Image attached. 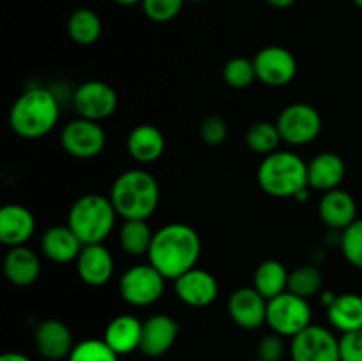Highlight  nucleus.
Here are the masks:
<instances>
[{
	"label": "nucleus",
	"instance_id": "f257e3e1",
	"mask_svg": "<svg viewBox=\"0 0 362 361\" xmlns=\"http://www.w3.org/2000/svg\"><path fill=\"white\" fill-rule=\"evenodd\" d=\"M202 255V239L187 223H168L154 234L148 264L154 265L166 280H177L197 268Z\"/></svg>",
	"mask_w": 362,
	"mask_h": 361
},
{
	"label": "nucleus",
	"instance_id": "f03ea898",
	"mask_svg": "<svg viewBox=\"0 0 362 361\" xmlns=\"http://www.w3.org/2000/svg\"><path fill=\"white\" fill-rule=\"evenodd\" d=\"M60 103L55 92L46 87H30L21 92L9 112V126L18 137L35 140L57 126Z\"/></svg>",
	"mask_w": 362,
	"mask_h": 361
},
{
	"label": "nucleus",
	"instance_id": "7ed1b4c3",
	"mask_svg": "<svg viewBox=\"0 0 362 361\" xmlns=\"http://www.w3.org/2000/svg\"><path fill=\"white\" fill-rule=\"evenodd\" d=\"M159 184L147 170H127L112 184L110 198L124 219H148L159 205Z\"/></svg>",
	"mask_w": 362,
	"mask_h": 361
},
{
	"label": "nucleus",
	"instance_id": "20e7f679",
	"mask_svg": "<svg viewBox=\"0 0 362 361\" xmlns=\"http://www.w3.org/2000/svg\"><path fill=\"white\" fill-rule=\"evenodd\" d=\"M257 177L262 190L274 198H296L299 191L310 188L308 163L290 151H276L265 156Z\"/></svg>",
	"mask_w": 362,
	"mask_h": 361
},
{
	"label": "nucleus",
	"instance_id": "39448f33",
	"mask_svg": "<svg viewBox=\"0 0 362 361\" xmlns=\"http://www.w3.org/2000/svg\"><path fill=\"white\" fill-rule=\"evenodd\" d=\"M117 211L110 197L87 193L78 198L69 209L67 225L83 244L105 243L115 227Z\"/></svg>",
	"mask_w": 362,
	"mask_h": 361
},
{
	"label": "nucleus",
	"instance_id": "423d86ee",
	"mask_svg": "<svg viewBox=\"0 0 362 361\" xmlns=\"http://www.w3.org/2000/svg\"><path fill=\"white\" fill-rule=\"evenodd\" d=\"M311 317L313 311L308 299L290 290L272 297L267 303L269 328L272 329V333H278L285 338H293L303 329H306L311 324Z\"/></svg>",
	"mask_w": 362,
	"mask_h": 361
},
{
	"label": "nucleus",
	"instance_id": "0eeeda50",
	"mask_svg": "<svg viewBox=\"0 0 362 361\" xmlns=\"http://www.w3.org/2000/svg\"><path fill=\"white\" fill-rule=\"evenodd\" d=\"M166 278L147 262L127 269L119 282V294L127 304L151 306L161 299Z\"/></svg>",
	"mask_w": 362,
	"mask_h": 361
},
{
	"label": "nucleus",
	"instance_id": "6e6552de",
	"mask_svg": "<svg viewBox=\"0 0 362 361\" xmlns=\"http://www.w3.org/2000/svg\"><path fill=\"white\" fill-rule=\"evenodd\" d=\"M278 130L283 142L290 145H308L318 138L322 131V117L315 106L308 103H293L279 113Z\"/></svg>",
	"mask_w": 362,
	"mask_h": 361
},
{
	"label": "nucleus",
	"instance_id": "1a4fd4ad",
	"mask_svg": "<svg viewBox=\"0 0 362 361\" xmlns=\"http://www.w3.org/2000/svg\"><path fill=\"white\" fill-rule=\"evenodd\" d=\"M71 103H73V108L78 117L101 122L115 113L119 96H117L115 88L106 81L88 80L73 92Z\"/></svg>",
	"mask_w": 362,
	"mask_h": 361
},
{
	"label": "nucleus",
	"instance_id": "9d476101",
	"mask_svg": "<svg viewBox=\"0 0 362 361\" xmlns=\"http://www.w3.org/2000/svg\"><path fill=\"white\" fill-rule=\"evenodd\" d=\"M292 361H341L339 338L324 326L310 324L290 340Z\"/></svg>",
	"mask_w": 362,
	"mask_h": 361
},
{
	"label": "nucleus",
	"instance_id": "9b49d317",
	"mask_svg": "<svg viewBox=\"0 0 362 361\" xmlns=\"http://www.w3.org/2000/svg\"><path fill=\"white\" fill-rule=\"evenodd\" d=\"M60 144L69 156L78 159L95 158L106 145V133L95 120L78 119L71 120L62 127Z\"/></svg>",
	"mask_w": 362,
	"mask_h": 361
},
{
	"label": "nucleus",
	"instance_id": "f8f14e48",
	"mask_svg": "<svg viewBox=\"0 0 362 361\" xmlns=\"http://www.w3.org/2000/svg\"><path fill=\"white\" fill-rule=\"evenodd\" d=\"M253 64L257 80L269 87H285L297 74L296 57L283 46H265L255 55Z\"/></svg>",
	"mask_w": 362,
	"mask_h": 361
},
{
	"label": "nucleus",
	"instance_id": "ddd939ff",
	"mask_svg": "<svg viewBox=\"0 0 362 361\" xmlns=\"http://www.w3.org/2000/svg\"><path fill=\"white\" fill-rule=\"evenodd\" d=\"M177 297L193 308H205L218 299L219 285L214 275L205 269L193 268L177 280H173Z\"/></svg>",
	"mask_w": 362,
	"mask_h": 361
},
{
	"label": "nucleus",
	"instance_id": "4468645a",
	"mask_svg": "<svg viewBox=\"0 0 362 361\" xmlns=\"http://www.w3.org/2000/svg\"><path fill=\"white\" fill-rule=\"evenodd\" d=\"M269 301L255 287H240L228 299V314L243 329H258L267 324Z\"/></svg>",
	"mask_w": 362,
	"mask_h": 361
},
{
	"label": "nucleus",
	"instance_id": "2eb2a0df",
	"mask_svg": "<svg viewBox=\"0 0 362 361\" xmlns=\"http://www.w3.org/2000/svg\"><path fill=\"white\" fill-rule=\"evenodd\" d=\"M76 271L85 285H106L115 271V260H113L112 251L103 243L83 244L76 258Z\"/></svg>",
	"mask_w": 362,
	"mask_h": 361
},
{
	"label": "nucleus",
	"instance_id": "dca6fc26",
	"mask_svg": "<svg viewBox=\"0 0 362 361\" xmlns=\"http://www.w3.org/2000/svg\"><path fill=\"white\" fill-rule=\"evenodd\" d=\"M35 349L45 360L60 361L67 360L71 350L74 349L73 333L66 322L59 319H46L37 326L34 335Z\"/></svg>",
	"mask_w": 362,
	"mask_h": 361
},
{
	"label": "nucleus",
	"instance_id": "f3484780",
	"mask_svg": "<svg viewBox=\"0 0 362 361\" xmlns=\"http://www.w3.org/2000/svg\"><path fill=\"white\" fill-rule=\"evenodd\" d=\"M179 331V322L173 317H170V315H151L147 321H144L140 350L148 357L165 356L175 345Z\"/></svg>",
	"mask_w": 362,
	"mask_h": 361
},
{
	"label": "nucleus",
	"instance_id": "a211bd4d",
	"mask_svg": "<svg viewBox=\"0 0 362 361\" xmlns=\"http://www.w3.org/2000/svg\"><path fill=\"white\" fill-rule=\"evenodd\" d=\"M35 232L32 211L20 204H7L0 209V243L6 246H23Z\"/></svg>",
	"mask_w": 362,
	"mask_h": 361
},
{
	"label": "nucleus",
	"instance_id": "6ab92c4d",
	"mask_svg": "<svg viewBox=\"0 0 362 361\" xmlns=\"http://www.w3.org/2000/svg\"><path fill=\"white\" fill-rule=\"evenodd\" d=\"M320 219L334 232H343L357 219V204L349 191L336 188L325 191L318 204Z\"/></svg>",
	"mask_w": 362,
	"mask_h": 361
},
{
	"label": "nucleus",
	"instance_id": "aec40b11",
	"mask_svg": "<svg viewBox=\"0 0 362 361\" xmlns=\"http://www.w3.org/2000/svg\"><path fill=\"white\" fill-rule=\"evenodd\" d=\"M345 161L336 152H320L308 163V183L311 190L331 191L345 179Z\"/></svg>",
	"mask_w": 362,
	"mask_h": 361
},
{
	"label": "nucleus",
	"instance_id": "412c9836",
	"mask_svg": "<svg viewBox=\"0 0 362 361\" xmlns=\"http://www.w3.org/2000/svg\"><path fill=\"white\" fill-rule=\"evenodd\" d=\"M141 329L144 322L138 317L129 314L117 315L115 319L108 322L105 329V342L115 350L119 356L131 354L134 350H140L141 343Z\"/></svg>",
	"mask_w": 362,
	"mask_h": 361
},
{
	"label": "nucleus",
	"instance_id": "4be33fe9",
	"mask_svg": "<svg viewBox=\"0 0 362 361\" xmlns=\"http://www.w3.org/2000/svg\"><path fill=\"white\" fill-rule=\"evenodd\" d=\"M4 273L16 287H28L37 282L41 275V260L28 246L9 248L4 258Z\"/></svg>",
	"mask_w": 362,
	"mask_h": 361
},
{
	"label": "nucleus",
	"instance_id": "5701e85b",
	"mask_svg": "<svg viewBox=\"0 0 362 361\" xmlns=\"http://www.w3.org/2000/svg\"><path fill=\"white\" fill-rule=\"evenodd\" d=\"M166 147L165 137L152 124H138L127 134V151L138 163H154L163 156Z\"/></svg>",
	"mask_w": 362,
	"mask_h": 361
},
{
	"label": "nucleus",
	"instance_id": "b1692460",
	"mask_svg": "<svg viewBox=\"0 0 362 361\" xmlns=\"http://www.w3.org/2000/svg\"><path fill=\"white\" fill-rule=\"evenodd\" d=\"M81 248H83V243L78 239V236L69 229V225L52 227L42 234V253L57 264H67V262L76 260Z\"/></svg>",
	"mask_w": 362,
	"mask_h": 361
},
{
	"label": "nucleus",
	"instance_id": "393cba45",
	"mask_svg": "<svg viewBox=\"0 0 362 361\" xmlns=\"http://www.w3.org/2000/svg\"><path fill=\"white\" fill-rule=\"evenodd\" d=\"M327 319L338 331L350 333L362 329V296L356 292L339 294L327 308Z\"/></svg>",
	"mask_w": 362,
	"mask_h": 361
},
{
	"label": "nucleus",
	"instance_id": "a878e982",
	"mask_svg": "<svg viewBox=\"0 0 362 361\" xmlns=\"http://www.w3.org/2000/svg\"><path fill=\"white\" fill-rule=\"evenodd\" d=\"M288 278L290 273L285 264L274 260V258H269V260L262 262L255 271L253 287L269 301L288 290Z\"/></svg>",
	"mask_w": 362,
	"mask_h": 361
},
{
	"label": "nucleus",
	"instance_id": "bb28decb",
	"mask_svg": "<svg viewBox=\"0 0 362 361\" xmlns=\"http://www.w3.org/2000/svg\"><path fill=\"white\" fill-rule=\"evenodd\" d=\"M154 232L147 219H124L119 230V244L124 253L131 257H141L151 250Z\"/></svg>",
	"mask_w": 362,
	"mask_h": 361
},
{
	"label": "nucleus",
	"instance_id": "cd10ccee",
	"mask_svg": "<svg viewBox=\"0 0 362 361\" xmlns=\"http://www.w3.org/2000/svg\"><path fill=\"white\" fill-rule=\"evenodd\" d=\"M103 32V21L95 11L88 7L76 9L67 20V35L76 45H94Z\"/></svg>",
	"mask_w": 362,
	"mask_h": 361
},
{
	"label": "nucleus",
	"instance_id": "c85d7f7f",
	"mask_svg": "<svg viewBox=\"0 0 362 361\" xmlns=\"http://www.w3.org/2000/svg\"><path fill=\"white\" fill-rule=\"evenodd\" d=\"M281 142L283 138L278 130V124L267 122V120L255 122L246 133L247 147H250L253 152H257V154H262L264 158L278 151Z\"/></svg>",
	"mask_w": 362,
	"mask_h": 361
},
{
	"label": "nucleus",
	"instance_id": "c756f323",
	"mask_svg": "<svg viewBox=\"0 0 362 361\" xmlns=\"http://www.w3.org/2000/svg\"><path fill=\"white\" fill-rule=\"evenodd\" d=\"M322 283H324V278H322L320 269L313 264H306L290 273L288 290L304 299H310L315 294L322 292Z\"/></svg>",
	"mask_w": 362,
	"mask_h": 361
},
{
	"label": "nucleus",
	"instance_id": "7c9ffc66",
	"mask_svg": "<svg viewBox=\"0 0 362 361\" xmlns=\"http://www.w3.org/2000/svg\"><path fill=\"white\" fill-rule=\"evenodd\" d=\"M223 80L232 88H246L257 80L253 60L246 57H233L223 67Z\"/></svg>",
	"mask_w": 362,
	"mask_h": 361
},
{
	"label": "nucleus",
	"instance_id": "2f4dec72",
	"mask_svg": "<svg viewBox=\"0 0 362 361\" xmlns=\"http://www.w3.org/2000/svg\"><path fill=\"white\" fill-rule=\"evenodd\" d=\"M67 361H119V354L99 338H87L76 343Z\"/></svg>",
	"mask_w": 362,
	"mask_h": 361
},
{
	"label": "nucleus",
	"instance_id": "473e14b6",
	"mask_svg": "<svg viewBox=\"0 0 362 361\" xmlns=\"http://www.w3.org/2000/svg\"><path fill=\"white\" fill-rule=\"evenodd\" d=\"M343 257L354 268L362 269V218H357L349 229H345L339 236Z\"/></svg>",
	"mask_w": 362,
	"mask_h": 361
},
{
	"label": "nucleus",
	"instance_id": "72a5a7b5",
	"mask_svg": "<svg viewBox=\"0 0 362 361\" xmlns=\"http://www.w3.org/2000/svg\"><path fill=\"white\" fill-rule=\"evenodd\" d=\"M187 0H144L141 7L148 20L156 23H166L179 16Z\"/></svg>",
	"mask_w": 362,
	"mask_h": 361
},
{
	"label": "nucleus",
	"instance_id": "f704fd0d",
	"mask_svg": "<svg viewBox=\"0 0 362 361\" xmlns=\"http://www.w3.org/2000/svg\"><path fill=\"white\" fill-rule=\"evenodd\" d=\"M228 137V124L219 115H207L200 122V138L207 145H221Z\"/></svg>",
	"mask_w": 362,
	"mask_h": 361
},
{
	"label": "nucleus",
	"instance_id": "c9c22d12",
	"mask_svg": "<svg viewBox=\"0 0 362 361\" xmlns=\"http://www.w3.org/2000/svg\"><path fill=\"white\" fill-rule=\"evenodd\" d=\"M285 353V336L278 335V333L265 335L258 343V357L264 361H281Z\"/></svg>",
	"mask_w": 362,
	"mask_h": 361
},
{
	"label": "nucleus",
	"instance_id": "e433bc0d",
	"mask_svg": "<svg viewBox=\"0 0 362 361\" xmlns=\"http://www.w3.org/2000/svg\"><path fill=\"white\" fill-rule=\"evenodd\" d=\"M341 361H362V329L343 333L339 338Z\"/></svg>",
	"mask_w": 362,
	"mask_h": 361
},
{
	"label": "nucleus",
	"instance_id": "4c0bfd02",
	"mask_svg": "<svg viewBox=\"0 0 362 361\" xmlns=\"http://www.w3.org/2000/svg\"><path fill=\"white\" fill-rule=\"evenodd\" d=\"M336 297H338V294H334L332 290H322V292H320V303L324 304L325 308H329L332 303H334Z\"/></svg>",
	"mask_w": 362,
	"mask_h": 361
},
{
	"label": "nucleus",
	"instance_id": "58836bf2",
	"mask_svg": "<svg viewBox=\"0 0 362 361\" xmlns=\"http://www.w3.org/2000/svg\"><path fill=\"white\" fill-rule=\"evenodd\" d=\"M271 7H276V9H288L293 4H297V0H265Z\"/></svg>",
	"mask_w": 362,
	"mask_h": 361
},
{
	"label": "nucleus",
	"instance_id": "ea45409f",
	"mask_svg": "<svg viewBox=\"0 0 362 361\" xmlns=\"http://www.w3.org/2000/svg\"><path fill=\"white\" fill-rule=\"evenodd\" d=\"M0 361H32V360L21 353H6L2 354Z\"/></svg>",
	"mask_w": 362,
	"mask_h": 361
},
{
	"label": "nucleus",
	"instance_id": "a19ab883",
	"mask_svg": "<svg viewBox=\"0 0 362 361\" xmlns=\"http://www.w3.org/2000/svg\"><path fill=\"white\" fill-rule=\"evenodd\" d=\"M112 2H115L117 6H122V7H133L136 6V4H141L144 0H112Z\"/></svg>",
	"mask_w": 362,
	"mask_h": 361
},
{
	"label": "nucleus",
	"instance_id": "79ce46f5",
	"mask_svg": "<svg viewBox=\"0 0 362 361\" xmlns=\"http://www.w3.org/2000/svg\"><path fill=\"white\" fill-rule=\"evenodd\" d=\"M354 4H356L357 7H359V9H362V0H352Z\"/></svg>",
	"mask_w": 362,
	"mask_h": 361
},
{
	"label": "nucleus",
	"instance_id": "37998d69",
	"mask_svg": "<svg viewBox=\"0 0 362 361\" xmlns=\"http://www.w3.org/2000/svg\"><path fill=\"white\" fill-rule=\"evenodd\" d=\"M187 2H194V4H198V2H204V0H187Z\"/></svg>",
	"mask_w": 362,
	"mask_h": 361
},
{
	"label": "nucleus",
	"instance_id": "c03bdc74",
	"mask_svg": "<svg viewBox=\"0 0 362 361\" xmlns=\"http://www.w3.org/2000/svg\"><path fill=\"white\" fill-rule=\"evenodd\" d=\"M251 361H264V360H260V357H257V360H251Z\"/></svg>",
	"mask_w": 362,
	"mask_h": 361
}]
</instances>
